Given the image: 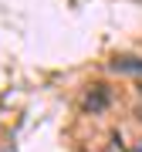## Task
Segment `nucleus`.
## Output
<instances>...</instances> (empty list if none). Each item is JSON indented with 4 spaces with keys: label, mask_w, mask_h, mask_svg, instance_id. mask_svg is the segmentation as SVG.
Wrapping results in <instances>:
<instances>
[{
    "label": "nucleus",
    "mask_w": 142,
    "mask_h": 152,
    "mask_svg": "<svg viewBox=\"0 0 142 152\" xmlns=\"http://www.w3.org/2000/svg\"><path fill=\"white\" fill-rule=\"evenodd\" d=\"M108 71H115V75H139V78H142V58L119 54V58L108 61Z\"/></svg>",
    "instance_id": "nucleus-2"
},
{
    "label": "nucleus",
    "mask_w": 142,
    "mask_h": 152,
    "mask_svg": "<svg viewBox=\"0 0 142 152\" xmlns=\"http://www.w3.org/2000/svg\"><path fill=\"white\" fill-rule=\"evenodd\" d=\"M139 95H142V81H139Z\"/></svg>",
    "instance_id": "nucleus-6"
},
{
    "label": "nucleus",
    "mask_w": 142,
    "mask_h": 152,
    "mask_svg": "<svg viewBox=\"0 0 142 152\" xmlns=\"http://www.w3.org/2000/svg\"><path fill=\"white\" fill-rule=\"evenodd\" d=\"M135 115H139V118H142V105H139V108H135Z\"/></svg>",
    "instance_id": "nucleus-5"
},
{
    "label": "nucleus",
    "mask_w": 142,
    "mask_h": 152,
    "mask_svg": "<svg viewBox=\"0 0 142 152\" xmlns=\"http://www.w3.org/2000/svg\"><path fill=\"white\" fill-rule=\"evenodd\" d=\"M108 88H105V85H91V88H88V91H85V108L88 112H91V115H102L105 108H108Z\"/></svg>",
    "instance_id": "nucleus-1"
},
{
    "label": "nucleus",
    "mask_w": 142,
    "mask_h": 152,
    "mask_svg": "<svg viewBox=\"0 0 142 152\" xmlns=\"http://www.w3.org/2000/svg\"><path fill=\"white\" fill-rule=\"evenodd\" d=\"M105 152H129V149L122 145V139H119V135H112L108 142H105Z\"/></svg>",
    "instance_id": "nucleus-3"
},
{
    "label": "nucleus",
    "mask_w": 142,
    "mask_h": 152,
    "mask_svg": "<svg viewBox=\"0 0 142 152\" xmlns=\"http://www.w3.org/2000/svg\"><path fill=\"white\" fill-rule=\"evenodd\" d=\"M132 152H142V139H139V142H135V145H132Z\"/></svg>",
    "instance_id": "nucleus-4"
}]
</instances>
